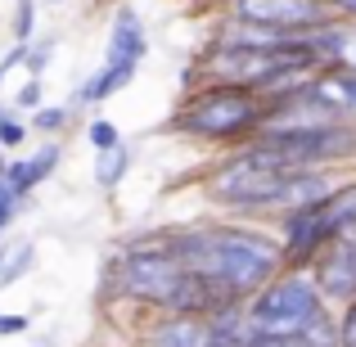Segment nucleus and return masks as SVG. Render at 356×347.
<instances>
[{
  "mask_svg": "<svg viewBox=\"0 0 356 347\" xmlns=\"http://www.w3.org/2000/svg\"><path fill=\"white\" fill-rule=\"evenodd\" d=\"M163 248L190 275L221 284L239 302H248L261 284L284 271L275 230H261L257 221H208V226L163 230Z\"/></svg>",
  "mask_w": 356,
  "mask_h": 347,
  "instance_id": "nucleus-1",
  "label": "nucleus"
},
{
  "mask_svg": "<svg viewBox=\"0 0 356 347\" xmlns=\"http://www.w3.org/2000/svg\"><path fill=\"white\" fill-rule=\"evenodd\" d=\"M261 122H266V104L248 86H212V81H203V86L185 90L167 131L194 140V145L239 149L243 140H252L261 131Z\"/></svg>",
  "mask_w": 356,
  "mask_h": 347,
  "instance_id": "nucleus-2",
  "label": "nucleus"
},
{
  "mask_svg": "<svg viewBox=\"0 0 356 347\" xmlns=\"http://www.w3.org/2000/svg\"><path fill=\"white\" fill-rule=\"evenodd\" d=\"M252 167L266 172H321V167H348L356 158V122H330L307 131H257L235 149Z\"/></svg>",
  "mask_w": 356,
  "mask_h": 347,
  "instance_id": "nucleus-3",
  "label": "nucleus"
},
{
  "mask_svg": "<svg viewBox=\"0 0 356 347\" xmlns=\"http://www.w3.org/2000/svg\"><path fill=\"white\" fill-rule=\"evenodd\" d=\"M284 172H266L252 167L243 154L230 149L208 176H203V194L217 212H226V221H261L275 212V190Z\"/></svg>",
  "mask_w": 356,
  "mask_h": 347,
  "instance_id": "nucleus-4",
  "label": "nucleus"
},
{
  "mask_svg": "<svg viewBox=\"0 0 356 347\" xmlns=\"http://www.w3.org/2000/svg\"><path fill=\"white\" fill-rule=\"evenodd\" d=\"M321 312H325V298L307 271H280L270 284H261L243 302L252 334H302Z\"/></svg>",
  "mask_w": 356,
  "mask_h": 347,
  "instance_id": "nucleus-5",
  "label": "nucleus"
},
{
  "mask_svg": "<svg viewBox=\"0 0 356 347\" xmlns=\"http://www.w3.org/2000/svg\"><path fill=\"white\" fill-rule=\"evenodd\" d=\"M226 18L235 23H252L280 36H307L312 27L330 23L334 9L321 0H226Z\"/></svg>",
  "mask_w": 356,
  "mask_h": 347,
  "instance_id": "nucleus-6",
  "label": "nucleus"
},
{
  "mask_svg": "<svg viewBox=\"0 0 356 347\" xmlns=\"http://www.w3.org/2000/svg\"><path fill=\"white\" fill-rule=\"evenodd\" d=\"M307 275L316 280L325 307H348L356 298V248H352L348 234L334 239V243H325V248L316 252V261H312Z\"/></svg>",
  "mask_w": 356,
  "mask_h": 347,
  "instance_id": "nucleus-7",
  "label": "nucleus"
},
{
  "mask_svg": "<svg viewBox=\"0 0 356 347\" xmlns=\"http://www.w3.org/2000/svg\"><path fill=\"white\" fill-rule=\"evenodd\" d=\"M302 41H307V50L316 54L321 68H348V72H356V18H339V14H334L330 23L312 27Z\"/></svg>",
  "mask_w": 356,
  "mask_h": 347,
  "instance_id": "nucleus-8",
  "label": "nucleus"
},
{
  "mask_svg": "<svg viewBox=\"0 0 356 347\" xmlns=\"http://www.w3.org/2000/svg\"><path fill=\"white\" fill-rule=\"evenodd\" d=\"M149 54V32L145 18L136 14L131 5H118V14L108 18V45H104V63H145Z\"/></svg>",
  "mask_w": 356,
  "mask_h": 347,
  "instance_id": "nucleus-9",
  "label": "nucleus"
},
{
  "mask_svg": "<svg viewBox=\"0 0 356 347\" xmlns=\"http://www.w3.org/2000/svg\"><path fill=\"white\" fill-rule=\"evenodd\" d=\"M59 163H63V145L59 140H45V145L32 149V154L9 158V185H14L23 199H32L36 185H45L54 172H59Z\"/></svg>",
  "mask_w": 356,
  "mask_h": 347,
  "instance_id": "nucleus-10",
  "label": "nucleus"
},
{
  "mask_svg": "<svg viewBox=\"0 0 356 347\" xmlns=\"http://www.w3.org/2000/svg\"><path fill=\"white\" fill-rule=\"evenodd\" d=\"M136 72H140L136 63H99V68L90 72V77L81 81L77 90H72L68 104H72V108H99L104 99H113L118 90H127L131 81H136Z\"/></svg>",
  "mask_w": 356,
  "mask_h": 347,
  "instance_id": "nucleus-11",
  "label": "nucleus"
},
{
  "mask_svg": "<svg viewBox=\"0 0 356 347\" xmlns=\"http://www.w3.org/2000/svg\"><path fill=\"white\" fill-rule=\"evenodd\" d=\"M145 347H208L203 316H158L145 334Z\"/></svg>",
  "mask_w": 356,
  "mask_h": 347,
  "instance_id": "nucleus-12",
  "label": "nucleus"
},
{
  "mask_svg": "<svg viewBox=\"0 0 356 347\" xmlns=\"http://www.w3.org/2000/svg\"><path fill=\"white\" fill-rule=\"evenodd\" d=\"M312 90L343 122H356V72H348V68H321L316 81H312Z\"/></svg>",
  "mask_w": 356,
  "mask_h": 347,
  "instance_id": "nucleus-13",
  "label": "nucleus"
},
{
  "mask_svg": "<svg viewBox=\"0 0 356 347\" xmlns=\"http://www.w3.org/2000/svg\"><path fill=\"white\" fill-rule=\"evenodd\" d=\"M131 163H136V149L122 140L118 149H104V154H95V167H90V176H95V185L104 194H113L122 181L131 176Z\"/></svg>",
  "mask_w": 356,
  "mask_h": 347,
  "instance_id": "nucleus-14",
  "label": "nucleus"
},
{
  "mask_svg": "<svg viewBox=\"0 0 356 347\" xmlns=\"http://www.w3.org/2000/svg\"><path fill=\"white\" fill-rule=\"evenodd\" d=\"M32 266H36V243L32 239L0 243V293H5V289H14Z\"/></svg>",
  "mask_w": 356,
  "mask_h": 347,
  "instance_id": "nucleus-15",
  "label": "nucleus"
},
{
  "mask_svg": "<svg viewBox=\"0 0 356 347\" xmlns=\"http://www.w3.org/2000/svg\"><path fill=\"white\" fill-rule=\"evenodd\" d=\"M72 113H77L72 104H41L36 113H27V127H32V136L54 140L59 131H68V127H72Z\"/></svg>",
  "mask_w": 356,
  "mask_h": 347,
  "instance_id": "nucleus-16",
  "label": "nucleus"
},
{
  "mask_svg": "<svg viewBox=\"0 0 356 347\" xmlns=\"http://www.w3.org/2000/svg\"><path fill=\"white\" fill-rule=\"evenodd\" d=\"M41 27V5L36 0H18L14 5V18H9V32H14V45H27Z\"/></svg>",
  "mask_w": 356,
  "mask_h": 347,
  "instance_id": "nucleus-17",
  "label": "nucleus"
},
{
  "mask_svg": "<svg viewBox=\"0 0 356 347\" xmlns=\"http://www.w3.org/2000/svg\"><path fill=\"white\" fill-rule=\"evenodd\" d=\"M54 36H32L27 45H18L23 50V68H27V77H41L45 68H50V59H54Z\"/></svg>",
  "mask_w": 356,
  "mask_h": 347,
  "instance_id": "nucleus-18",
  "label": "nucleus"
},
{
  "mask_svg": "<svg viewBox=\"0 0 356 347\" xmlns=\"http://www.w3.org/2000/svg\"><path fill=\"white\" fill-rule=\"evenodd\" d=\"M86 145L95 149V154H104V149H118V145H122L118 122H113V118H104V113L90 118V122H86Z\"/></svg>",
  "mask_w": 356,
  "mask_h": 347,
  "instance_id": "nucleus-19",
  "label": "nucleus"
},
{
  "mask_svg": "<svg viewBox=\"0 0 356 347\" xmlns=\"http://www.w3.org/2000/svg\"><path fill=\"white\" fill-rule=\"evenodd\" d=\"M41 104H45V81L41 77H23V86L14 90L9 108H14V113H36Z\"/></svg>",
  "mask_w": 356,
  "mask_h": 347,
  "instance_id": "nucleus-20",
  "label": "nucleus"
},
{
  "mask_svg": "<svg viewBox=\"0 0 356 347\" xmlns=\"http://www.w3.org/2000/svg\"><path fill=\"white\" fill-rule=\"evenodd\" d=\"M27 136H32L27 118H23V113H9L5 122H0V154H14V149H23Z\"/></svg>",
  "mask_w": 356,
  "mask_h": 347,
  "instance_id": "nucleus-21",
  "label": "nucleus"
},
{
  "mask_svg": "<svg viewBox=\"0 0 356 347\" xmlns=\"http://www.w3.org/2000/svg\"><path fill=\"white\" fill-rule=\"evenodd\" d=\"M339 347H356V298L348 307H339Z\"/></svg>",
  "mask_w": 356,
  "mask_h": 347,
  "instance_id": "nucleus-22",
  "label": "nucleus"
},
{
  "mask_svg": "<svg viewBox=\"0 0 356 347\" xmlns=\"http://www.w3.org/2000/svg\"><path fill=\"white\" fill-rule=\"evenodd\" d=\"M248 347H312L307 334H252Z\"/></svg>",
  "mask_w": 356,
  "mask_h": 347,
  "instance_id": "nucleus-23",
  "label": "nucleus"
},
{
  "mask_svg": "<svg viewBox=\"0 0 356 347\" xmlns=\"http://www.w3.org/2000/svg\"><path fill=\"white\" fill-rule=\"evenodd\" d=\"M27 330H32V316L27 312H0V339H18Z\"/></svg>",
  "mask_w": 356,
  "mask_h": 347,
  "instance_id": "nucleus-24",
  "label": "nucleus"
},
{
  "mask_svg": "<svg viewBox=\"0 0 356 347\" xmlns=\"http://www.w3.org/2000/svg\"><path fill=\"white\" fill-rule=\"evenodd\" d=\"M5 208H27V199H23V194H18L9 181H0V212H5Z\"/></svg>",
  "mask_w": 356,
  "mask_h": 347,
  "instance_id": "nucleus-25",
  "label": "nucleus"
},
{
  "mask_svg": "<svg viewBox=\"0 0 356 347\" xmlns=\"http://www.w3.org/2000/svg\"><path fill=\"white\" fill-rule=\"evenodd\" d=\"M18 212H23V208H5V212H0V243H5L9 226H14V221H18Z\"/></svg>",
  "mask_w": 356,
  "mask_h": 347,
  "instance_id": "nucleus-26",
  "label": "nucleus"
},
{
  "mask_svg": "<svg viewBox=\"0 0 356 347\" xmlns=\"http://www.w3.org/2000/svg\"><path fill=\"white\" fill-rule=\"evenodd\" d=\"M330 9L339 18H356V0H330Z\"/></svg>",
  "mask_w": 356,
  "mask_h": 347,
  "instance_id": "nucleus-27",
  "label": "nucleus"
},
{
  "mask_svg": "<svg viewBox=\"0 0 356 347\" xmlns=\"http://www.w3.org/2000/svg\"><path fill=\"white\" fill-rule=\"evenodd\" d=\"M0 181H9V154H0Z\"/></svg>",
  "mask_w": 356,
  "mask_h": 347,
  "instance_id": "nucleus-28",
  "label": "nucleus"
},
{
  "mask_svg": "<svg viewBox=\"0 0 356 347\" xmlns=\"http://www.w3.org/2000/svg\"><path fill=\"white\" fill-rule=\"evenodd\" d=\"M9 113H14V108H9V104H5V99H0V122H5Z\"/></svg>",
  "mask_w": 356,
  "mask_h": 347,
  "instance_id": "nucleus-29",
  "label": "nucleus"
},
{
  "mask_svg": "<svg viewBox=\"0 0 356 347\" xmlns=\"http://www.w3.org/2000/svg\"><path fill=\"white\" fill-rule=\"evenodd\" d=\"M36 5H63V0H36Z\"/></svg>",
  "mask_w": 356,
  "mask_h": 347,
  "instance_id": "nucleus-30",
  "label": "nucleus"
},
{
  "mask_svg": "<svg viewBox=\"0 0 356 347\" xmlns=\"http://www.w3.org/2000/svg\"><path fill=\"white\" fill-rule=\"evenodd\" d=\"M348 239H352V248H356V230H348Z\"/></svg>",
  "mask_w": 356,
  "mask_h": 347,
  "instance_id": "nucleus-31",
  "label": "nucleus"
},
{
  "mask_svg": "<svg viewBox=\"0 0 356 347\" xmlns=\"http://www.w3.org/2000/svg\"><path fill=\"white\" fill-rule=\"evenodd\" d=\"M0 86H5V72H0Z\"/></svg>",
  "mask_w": 356,
  "mask_h": 347,
  "instance_id": "nucleus-32",
  "label": "nucleus"
}]
</instances>
